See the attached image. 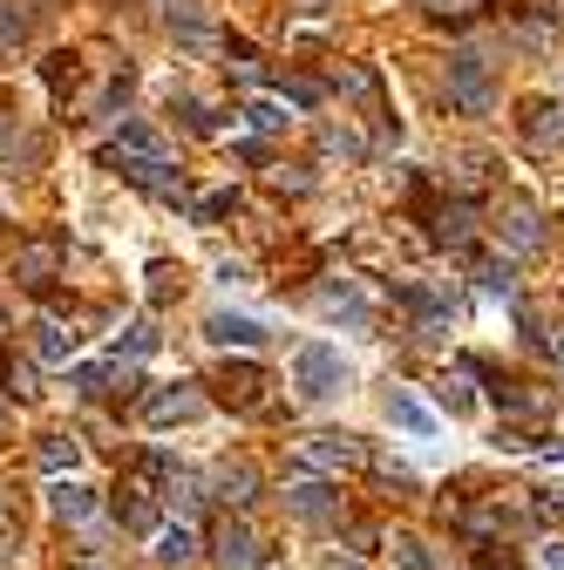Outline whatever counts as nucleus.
I'll list each match as a JSON object with an SVG mask.
<instances>
[{
  "label": "nucleus",
  "instance_id": "obj_1",
  "mask_svg": "<svg viewBox=\"0 0 564 570\" xmlns=\"http://www.w3.org/2000/svg\"><path fill=\"white\" fill-rule=\"evenodd\" d=\"M489 102H497V89H489V61H483L476 48L449 55V109H463V116H483Z\"/></svg>",
  "mask_w": 564,
  "mask_h": 570
},
{
  "label": "nucleus",
  "instance_id": "obj_2",
  "mask_svg": "<svg viewBox=\"0 0 564 570\" xmlns=\"http://www.w3.org/2000/svg\"><path fill=\"white\" fill-rule=\"evenodd\" d=\"M293 381H300L307 401H333V394L347 387V361H340L333 346H300V353H293Z\"/></svg>",
  "mask_w": 564,
  "mask_h": 570
},
{
  "label": "nucleus",
  "instance_id": "obj_3",
  "mask_svg": "<svg viewBox=\"0 0 564 570\" xmlns=\"http://www.w3.org/2000/svg\"><path fill=\"white\" fill-rule=\"evenodd\" d=\"M109 164H116L129 184H144V190H164V197H177V190H184V177H177L164 157H136V150H116Z\"/></svg>",
  "mask_w": 564,
  "mask_h": 570
},
{
  "label": "nucleus",
  "instance_id": "obj_4",
  "mask_svg": "<svg viewBox=\"0 0 564 570\" xmlns=\"http://www.w3.org/2000/svg\"><path fill=\"white\" fill-rule=\"evenodd\" d=\"M211 543H218V563L225 570H259L265 563V550H259V537L245 523H218V537H211Z\"/></svg>",
  "mask_w": 564,
  "mask_h": 570
},
{
  "label": "nucleus",
  "instance_id": "obj_5",
  "mask_svg": "<svg viewBox=\"0 0 564 570\" xmlns=\"http://www.w3.org/2000/svg\"><path fill=\"white\" fill-rule=\"evenodd\" d=\"M524 142L531 150H564V102H531L524 109Z\"/></svg>",
  "mask_w": 564,
  "mask_h": 570
},
{
  "label": "nucleus",
  "instance_id": "obj_6",
  "mask_svg": "<svg viewBox=\"0 0 564 570\" xmlns=\"http://www.w3.org/2000/svg\"><path fill=\"white\" fill-rule=\"evenodd\" d=\"M211 489H218V503L245 510L252 495H259V469L252 462H218V469H211Z\"/></svg>",
  "mask_w": 564,
  "mask_h": 570
},
{
  "label": "nucleus",
  "instance_id": "obj_7",
  "mask_svg": "<svg viewBox=\"0 0 564 570\" xmlns=\"http://www.w3.org/2000/svg\"><path fill=\"white\" fill-rule=\"evenodd\" d=\"M286 510L307 517V523H327V517L340 510V495H333L327 482H293V489H286Z\"/></svg>",
  "mask_w": 564,
  "mask_h": 570
},
{
  "label": "nucleus",
  "instance_id": "obj_8",
  "mask_svg": "<svg viewBox=\"0 0 564 570\" xmlns=\"http://www.w3.org/2000/svg\"><path fill=\"white\" fill-rule=\"evenodd\" d=\"M307 462H313V469H354V462H361V442H354V435H313V442H307Z\"/></svg>",
  "mask_w": 564,
  "mask_h": 570
},
{
  "label": "nucleus",
  "instance_id": "obj_9",
  "mask_svg": "<svg viewBox=\"0 0 564 570\" xmlns=\"http://www.w3.org/2000/svg\"><path fill=\"white\" fill-rule=\"evenodd\" d=\"M218 346H259L265 340V326L259 320H245V313H211V326H204Z\"/></svg>",
  "mask_w": 564,
  "mask_h": 570
},
{
  "label": "nucleus",
  "instance_id": "obj_10",
  "mask_svg": "<svg viewBox=\"0 0 564 570\" xmlns=\"http://www.w3.org/2000/svg\"><path fill=\"white\" fill-rule=\"evenodd\" d=\"M164 8H171V28H177L191 48H204V41H211V14L197 8V0H164Z\"/></svg>",
  "mask_w": 564,
  "mask_h": 570
},
{
  "label": "nucleus",
  "instance_id": "obj_11",
  "mask_svg": "<svg viewBox=\"0 0 564 570\" xmlns=\"http://www.w3.org/2000/svg\"><path fill=\"white\" fill-rule=\"evenodd\" d=\"M55 517H61V523H89V517H96V495H89L82 482H55Z\"/></svg>",
  "mask_w": 564,
  "mask_h": 570
},
{
  "label": "nucleus",
  "instance_id": "obj_12",
  "mask_svg": "<svg viewBox=\"0 0 564 570\" xmlns=\"http://www.w3.org/2000/svg\"><path fill=\"white\" fill-rule=\"evenodd\" d=\"M504 232H510L517 252H537V245H544V225H537V210H531V204H510V210H504Z\"/></svg>",
  "mask_w": 564,
  "mask_h": 570
},
{
  "label": "nucleus",
  "instance_id": "obj_13",
  "mask_svg": "<svg viewBox=\"0 0 564 570\" xmlns=\"http://www.w3.org/2000/svg\"><path fill=\"white\" fill-rule=\"evenodd\" d=\"M204 414V401L191 394V387H177V394H157L150 401V421H197Z\"/></svg>",
  "mask_w": 564,
  "mask_h": 570
},
{
  "label": "nucleus",
  "instance_id": "obj_14",
  "mask_svg": "<svg viewBox=\"0 0 564 570\" xmlns=\"http://www.w3.org/2000/svg\"><path fill=\"white\" fill-rule=\"evenodd\" d=\"M116 517H123L129 530H157V510H150L144 489H123V495H116Z\"/></svg>",
  "mask_w": 564,
  "mask_h": 570
},
{
  "label": "nucleus",
  "instance_id": "obj_15",
  "mask_svg": "<svg viewBox=\"0 0 564 570\" xmlns=\"http://www.w3.org/2000/svg\"><path fill=\"white\" fill-rule=\"evenodd\" d=\"M68 346H76V333H61L55 320L35 326V353H41V361H68Z\"/></svg>",
  "mask_w": 564,
  "mask_h": 570
},
{
  "label": "nucleus",
  "instance_id": "obj_16",
  "mask_svg": "<svg viewBox=\"0 0 564 570\" xmlns=\"http://www.w3.org/2000/svg\"><path fill=\"white\" fill-rule=\"evenodd\" d=\"M171 109L184 116V129H197V136H218V116H211L197 96H171Z\"/></svg>",
  "mask_w": 564,
  "mask_h": 570
},
{
  "label": "nucleus",
  "instance_id": "obj_17",
  "mask_svg": "<svg viewBox=\"0 0 564 570\" xmlns=\"http://www.w3.org/2000/svg\"><path fill=\"white\" fill-rule=\"evenodd\" d=\"M225 401L252 407V401H259V367H225Z\"/></svg>",
  "mask_w": 564,
  "mask_h": 570
},
{
  "label": "nucleus",
  "instance_id": "obj_18",
  "mask_svg": "<svg viewBox=\"0 0 564 570\" xmlns=\"http://www.w3.org/2000/svg\"><path fill=\"white\" fill-rule=\"evenodd\" d=\"M388 414H395L401 428H415V435H429V407H421V401H408V394H395V401H388Z\"/></svg>",
  "mask_w": 564,
  "mask_h": 570
},
{
  "label": "nucleus",
  "instance_id": "obj_19",
  "mask_svg": "<svg viewBox=\"0 0 564 570\" xmlns=\"http://www.w3.org/2000/svg\"><path fill=\"white\" fill-rule=\"evenodd\" d=\"M395 557H401V570H436L429 543H415V537H395Z\"/></svg>",
  "mask_w": 564,
  "mask_h": 570
},
{
  "label": "nucleus",
  "instance_id": "obj_20",
  "mask_svg": "<svg viewBox=\"0 0 564 570\" xmlns=\"http://www.w3.org/2000/svg\"><path fill=\"white\" fill-rule=\"evenodd\" d=\"M61 462H76V442H68V435H48V442H41V469H61Z\"/></svg>",
  "mask_w": 564,
  "mask_h": 570
},
{
  "label": "nucleus",
  "instance_id": "obj_21",
  "mask_svg": "<svg viewBox=\"0 0 564 570\" xmlns=\"http://www.w3.org/2000/svg\"><path fill=\"white\" fill-rule=\"evenodd\" d=\"M157 557H164V563H184V557H191V530H184V523L164 530V550H157Z\"/></svg>",
  "mask_w": 564,
  "mask_h": 570
},
{
  "label": "nucleus",
  "instance_id": "obj_22",
  "mask_svg": "<svg viewBox=\"0 0 564 570\" xmlns=\"http://www.w3.org/2000/svg\"><path fill=\"white\" fill-rule=\"evenodd\" d=\"M476 278H483V285H489V293H510V285H517V272H510V265H483V272H476Z\"/></svg>",
  "mask_w": 564,
  "mask_h": 570
},
{
  "label": "nucleus",
  "instance_id": "obj_23",
  "mask_svg": "<svg viewBox=\"0 0 564 570\" xmlns=\"http://www.w3.org/2000/svg\"><path fill=\"white\" fill-rule=\"evenodd\" d=\"M8 387H14V394H35V367H28V361H8Z\"/></svg>",
  "mask_w": 564,
  "mask_h": 570
},
{
  "label": "nucleus",
  "instance_id": "obj_24",
  "mask_svg": "<svg viewBox=\"0 0 564 570\" xmlns=\"http://www.w3.org/2000/svg\"><path fill=\"white\" fill-rule=\"evenodd\" d=\"M245 116H252V129H279V122H286V116H279V109H272V102H252V109H245Z\"/></svg>",
  "mask_w": 564,
  "mask_h": 570
},
{
  "label": "nucleus",
  "instance_id": "obj_25",
  "mask_svg": "<svg viewBox=\"0 0 564 570\" xmlns=\"http://www.w3.org/2000/svg\"><path fill=\"white\" fill-rule=\"evenodd\" d=\"M0 41H21V14H8V8H0Z\"/></svg>",
  "mask_w": 564,
  "mask_h": 570
},
{
  "label": "nucleus",
  "instance_id": "obj_26",
  "mask_svg": "<svg viewBox=\"0 0 564 570\" xmlns=\"http://www.w3.org/2000/svg\"><path fill=\"white\" fill-rule=\"evenodd\" d=\"M544 570H564V550H544Z\"/></svg>",
  "mask_w": 564,
  "mask_h": 570
},
{
  "label": "nucleus",
  "instance_id": "obj_27",
  "mask_svg": "<svg viewBox=\"0 0 564 570\" xmlns=\"http://www.w3.org/2000/svg\"><path fill=\"white\" fill-rule=\"evenodd\" d=\"M327 570H361V563H327Z\"/></svg>",
  "mask_w": 564,
  "mask_h": 570
},
{
  "label": "nucleus",
  "instance_id": "obj_28",
  "mask_svg": "<svg viewBox=\"0 0 564 570\" xmlns=\"http://www.w3.org/2000/svg\"><path fill=\"white\" fill-rule=\"evenodd\" d=\"M557 361H564V333H557Z\"/></svg>",
  "mask_w": 564,
  "mask_h": 570
},
{
  "label": "nucleus",
  "instance_id": "obj_29",
  "mask_svg": "<svg viewBox=\"0 0 564 570\" xmlns=\"http://www.w3.org/2000/svg\"><path fill=\"white\" fill-rule=\"evenodd\" d=\"M551 462H564V449H551Z\"/></svg>",
  "mask_w": 564,
  "mask_h": 570
},
{
  "label": "nucleus",
  "instance_id": "obj_30",
  "mask_svg": "<svg viewBox=\"0 0 564 570\" xmlns=\"http://www.w3.org/2000/svg\"><path fill=\"white\" fill-rule=\"evenodd\" d=\"M307 8H327V0H307Z\"/></svg>",
  "mask_w": 564,
  "mask_h": 570
},
{
  "label": "nucleus",
  "instance_id": "obj_31",
  "mask_svg": "<svg viewBox=\"0 0 564 570\" xmlns=\"http://www.w3.org/2000/svg\"><path fill=\"white\" fill-rule=\"evenodd\" d=\"M82 570H103V563H82Z\"/></svg>",
  "mask_w": 564,
  "mask_h": 570
}]
</instances>
